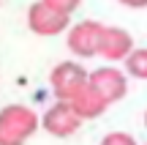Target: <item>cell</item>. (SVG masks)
<instances>
[{
	"label": "cell",
	"instance_id": "30bf717a",
	"mask_svg": "<svg viewBox=\"0 0 147 145\" xmlns=\"http://www.w3.org/2000/svg\"><path fill=\"white\" fill-rule=\"evenodd\" d=\"M101 145H139V142H136V137L128 134V131H109V134H104Z\"/></svg>",
	"mask_w": 147,
	"mask_h": 145
},
{
	"label": "cell",
	"instance_id": "8992f818",
	"mask_svg": "<svg viewBox=\"0 0 147 145\" xmlns=\"http://www.w3.org/2000/svg\"><path fill=\"white\" fill-rule=\"evenodd\" d=\"M87 82L109 104L123 101L125 93H128V74H125V71H120L117 66H101V69L90 71V74H87Z\"/></svg>",
	"mask_w": 147,
	"mask_h": 145
},
{
	"label": "cell",
	"instance_id": "5b68a950",
	"mask_svg": "<svg viewBox=\"0 0 147 145\" xmlns=\"http://www.w3.org/2000/svg\"><path fill=\"white\" fill-rule=\"evenodd\" d=\"M82 123H84V120L76 115V110L71 107V101H63V99H57V101L44 112V118H41L44 131H49L52 137H60V140L76 134Z\"/></svg>",
	"mask_w": 147,
	"mask_h": 145
},
{
	"label": "cell",
	"instance_id": "3957f363",
	"mask_svg": "<svg viewBox=\"0 0 147 145\" xmlns=\"http://www.w3.org/2000/svg\"><path fill=\"white\" fill-rule=\"evenodd\" d=\"M87 74L90 71H84V66H79L76 60H63V63H57L52 69V74H49L52 93L57 99H63V101H68L71 96H76V93L87 85Z\"/></svg>",
	"mask_w": 147,
	"mask_h": 145
},
{
	"label": "cell",
	"instance_id": "277c9868",
	"mask_svg": "<svg viewBox=\"0 0 147 145\" xmlns=\"http://www.w3.org/2000/svg\"><path fill=\"white\" fill-rule=\"evenodd\" d=\"M68 36H65V44L76 58H95L101 47V33H104V25L95 19H82L76 25H71Z\"/></svg>",
	"mask_w": 147,
	"mask_h": 145
},
{
	"label": "cell",
	"instance_id": "6da1fadb",
	"mask_svg": "<svg viewBox=\"0 0 147 145\" xmlns=\"http://www.w3.org/2000/svg\"><path fill=\"white\" fill-rule=\"evenodd\" d=\"M41 126V118L25 104H5L0 110V145H25Z\"/></svg>",
	"mask_w": 147,
	"mask_h": 145
},
{
	"label": "cell",
	"instance_id": "9c48e42d",
	"mask_svg": "<svg viewBox=\"0 0 147 145\" xmlns=\"http://www.w3.org/2000/svg\"><path fill=\"white\" fill-rule=\"evenodd\" d=\"M123 63H125V74L128 77H134V80H147V47H139V49L134 47Z\"/></svg>",
	"mask_w": 147,
	"mask_h": 145
},
{
	"label": "cell",
	"instance_id": "7c38bea8",
	"mask_svg": "<svg viewBox=\"0 0 147 145\" xmlns=\"http://www.w3.org/2000/svg\"><path fill=\"white\" fill-rule=\"evenodd\" d=\"M117 3H123L125 8H147V0H117Z\"/></svg>",
	"mask_w": 147,
	"mask_h": 145
},
{
	"label": "cell",
	"instance_id": "ba28073f",
	"mask_svg": "<svg viewBox=\"0 0 147 145\" xmlns=\"http://www.w3.org/2000/svg\"><path fill=\"white\" fill-rule=\"evenodd\" d=\"M68 101H71V107L76 110V115H79L82 120L101 118V115H104L106 110H109V101H106V99L101 96V93L95 91V88L90 85V82H87V85H84L82 91L76 93V96H71Z\"/></svg>",
	"mask_w": 147,
	"mask_h": 145
},
{
	"label": "cell",
	"instance_id": "8fae6325",
	"mask_svg": "<svg viewBox=\"0 0 147 145\" xmlns=\"http://www.w3.org/2000/svg\"><path fill=\"white\" fill-rule=\"evenodd\" d=\"M44 3L49 5V8H55V11H63V14H74V11L82 5V0H44Z\"/></svg>",
	"mask_w": 147,
	"mask_h": 145
},
{
	"label": "cell",
	"instance_id": "7a4b0ae2",
	"mask_svg": "<svg viewBox=\"0 0 147 145\" xmlns=\"http://www.w3.org/2000/svg\"><path fill=\"white\" fill-rule=\"evenodd\" d=\"M27 27H30L36 36H60L71 27V16L63 14V11H55L49 8L44 0H36V3L27 8Z\"/></svg>",
	"mask_w": 147,
	"mask_h": 145
},
{
	"label": "cell",
	"instance_id": "52a82bcc",
	"mask_svg": "<svg viewBox=\"0 0 147 145\" xmlns=\"http://www.w3.org/2000/svg\"><path fill=\"white\" fill-rule=\"evenodd\" d=\"M134 49V38L125 27L117 25H104V33H101V47L98 55L106 58L109 63H120V60L128 58V52Z\"/></svg>",
	"mask_w": 147,
	"mask_h": 145
},
{
	"label": "cell",
	"instance_id": "4fadbf2b",
	"mask_svg": "<svg viewBox=\"0 0 147 145\" xmlns=\"http://www.w3.org/2000/svg\"><path fill=\"white\" fill-rule=\"evenodd\" d=\"M144 129H147V112H144Z\"/></svg>",
	"mask_w": 147,
	"mask_h": 145
}]
</instances>
